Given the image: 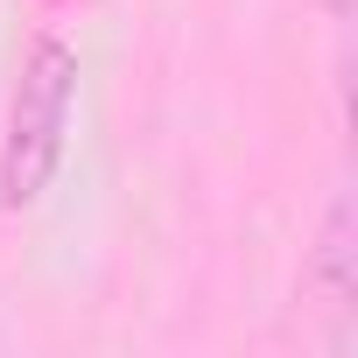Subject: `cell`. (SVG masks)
Wrapping results in <instances>:
<instances>
[{
    "label": "cell",
    "mask_w": 358,
    "mask_h": 358,
    "mask_svg": "<svg viewBox=\"0 0 358 358\" xmlns=\"http://www.w3.org/2000/svg\"><path fill=\"white\" fill-rule=\"evenodd\" d=\"M78 113V50L64 36H36L8 99V141H0V211H29L64 169Z\"/></svg>",
    "instance_id": "obj_1"
},
{
    "label": "cell",
    "mask_w": 358,
    "mask_h": 358,
    "mask_svg": "<svg viewBox=\"0 0 358 358\" xmlns=\"http://www.w3.org/2000/svg\"><path fill=\"white\" fill-rule=\"evenodd\" d=\"M309 302L337 323V351H351V309H358V211H351V190L337 183L330 204H323V225H316V246H309Z\"/></svg>",
    "instance_id": "obj_2"
}]
</instances>
